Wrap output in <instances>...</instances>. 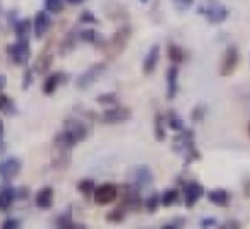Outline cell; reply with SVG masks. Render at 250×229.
Wrapping results in <instances>:
<instances>
[{"label":"cell","instance_id":"1","mask_svg":"<svg viewBox=\"0 0 250 229\" xmlns=\"http://www.w3.org/2000/svg\"><path fill=\"white\" fill-rule=\"evenodd\" d=\"M171 147L177 154H180L184 157V164L188 166V164L195 163V161L202 159V154L199 153V149L195 147V134L192 129H184L178 132V135L173 137V142H171Z\"/></svg>","mask_w":250,"mask_h":229},{"label":"cell","instance_id":"2","mask_svg":"<svg viewBox=\"0 0 250 229\" xmlns=\"http://www.w3.org/2000/svg\"><path fill=\"white\" fill-rule=\"evenodd\" d=\"M74 144L70 142V139L65 135V132H59L55 137H53V142H52V166L53 170L57 171H65L67 168L70 166L72 163V149H74Z\"/></svg>","mask_w":250,"mask_h":229},{"label":"cell","instance_id":"3","mask_svg":"<svg viewBox=\"0 0 250 229\" xmlns=\"http://www.w3.org/2000/svg\"><path fill=\"white\" fill-rule=\"evenodd\" d=\"M117 200L120 202L118 207H122L125 212H139L143 209V197L141 190H137L134 185H122L118 188Z\"/></svg>","mask_w":250,"mask_h":229},{"label":"cell","instance_id":"4","mask_svg":"<svg viewBox=\"0 0 250 229\" xmlns=\"http://www.w3.org/2000/svg\"><path fill=\"white\" fill-rule=\"evenodd\" d=\"M91 125L87 123V120H83V118H77V116H70L63 122V132L65 135L70 139V142L74 146H77L79 142H83L91 132Z\"/></svg>","mask_w":250,"mask_h":229},{"label":"cell","instance_id":"5","mask_svg":"<svg viewBox=\"0 0 250 229\" xmlns=\"http://www.w3.org/2000/svg\"><path fill=\"white\" fill-rule=\"evenodd\" d=\"M130 35H132V29H130V26L124 24V26H120V28L117 29V33H115L113 38H111L110 41L103 43L101 46H103V50L106 52L108 57H118L125 50L127 43H129Z\"/></svg>","mask_w":250,"mask_h":229},{"label":"cell","instance_id":"6","mask_svg":"<svg viewBox=\"0 0 250 229\" xmlns=\"http://www.w3.org/2000/svg\"><path fill=\"white\" fill-rule=\"evenodd\" d=\"M197 14L204 16L209 24H221L228 19V9L216 0H211L208 4L197 7Z\"/></svg>","mask_w":250,"mask_h":229},{"label":"cell","instance_id":"7","mask_svg":"<svg viewBox=\"0 0 250 229\" xmlns=\"http://www.w3.org/2000/svg\"><path fill=\"white\" fill-rule=\"evenodd\" d=\"M7 57L14 65H28L29 58H31V48H29V41H19L7 45Z\"/></svg>","mask_w":250,"mask_h":229},{"label":"cell","instance_id":"8","mask_svg":"<svg viewBox=\"0 0 250 229\" xmlns=\"http://www.w3.org/2000/svg\"><path fill=\"white\" fill-rule=\"evenodd\" d=\"M104 70H106V63H104V62L94 63V65H91L89 69L84 70V72L81 74V76L76 79L77 89L84 91V89H87V87L93 86V84H96L98 80L101 79V76L104 74Z\"/></svg>","mask_w":250,"mask_h":229},{"label":"cell","instance_id":"9","mask_svg":"<svg viewBox=\"0 0 250 229\" xmlns=\"http://www.w3.org/2000/svg\"><path fill=\"white\" fill-rule=\"evenodd\" d=\"M130 118H132V111H130L129 108L120 106V104H115V106L108 108L106 111H103V113L98 116V120H100L101 123H108V125L124 123Z\"/></svg>","mask_w":250,"mask_h":229},{"label":"cell","instance_id":"10","mask_svg":"<svg viewBox=\"0 0 250 229\" xmlns=\"http://www.w3.org/2000/svg\"><path fill=\"white\" fill-rule=\"evenodd\" d=\"M240 62V52L235 45H229L228 48L225 50L223 53V58H221V65H219V76L223 77H229L235 69L238 67Z\"/></svg>","mask_w":250,"mask_h":229},{"label":"cell","instance_id":"11","mask_svg":"<svg viewBox=\"0 0 250 229\" xmlns=\"http://www.w3.org/2000/svg\"><path fill=\"white\" fill-rule=\"evenodd\" d=\"M182 185V195H184L185 207L192 209L204 195V187L199 181H184Z\"/></svg>","mask_w":250,"mask_h":229},{"label":"cell","instance_id":"12","mask_svg":"<svg viewBox=\"0 0 250 229\" xmlns=\"http://www.w3.org/2000/svg\"><path fill=\"white\" fill-rule=\"evenodd\" d=\"M21 168H22L21 159H18L14 156L5 157L4 161H0V180L4 181V183H11L12 180H16L19 176Z\"/></svg>","mask_w":250,"mask_h":229},{"label":"cell","instance_id":"13","mask_svg":"<svg viewBox=\"0 0 250 229\" xmlns=\"http://www.w3.org/2000/svg\"><path fill=\"white\" fill-rule=\"evenodd\" d=\"M118 197V187H115L113 183H103L101 187L94 188V193H93V200L96 205H110L117 200Z\"/></svg>","mask_w":250,"mask_h":229},{"label":"cell","instance_id":"14","mask_svg":"<svg viewBox=\"0 0 250 229\" xmlns=\"http://www.w3.org/2000/svg\"><path fill=\"white\" fill-rule=\"evenodd\" d=\"M132 180H134V187H136L137 190H146V188H149L154 181L153 170H151L147 164L136 166L132 171Z\"/></svg>","mask_w":250,"mask_h":229},{"label":"cell","instance_id":"15","mask_svg":"<svg viewBox=\"0 0 250 229\" xmlns=\"http://www.w3.org/2000/svg\"><path fill=\"white\" fill-rule=\"evenodd\" d=\"M50 26H52V19H50V12L46 11H38L33 19V33H35V38L42 39L43 36L48 33Z\"/></svg>","mask_w":250,"mask_h":229},{"label":"cell","instance_id":"16","mask_svg":"<svg viewBox=\"0 0 250 229\" xmlns=\"http://www.w3.org/2000/svg\"><path fill=\"white\" fill-rule=\"evenodd\" d=\"M67 80H69V76H67L65 72L50 74V76H46L45 82H43V94H46V96H52V94L57 93V89H59L60 86L67 84Z\"/></svg>","mask_w":250,"mask_h":229},{"label":"cell","instance_id":"17","mask_svg":"<svg viewBox=\"0 0 250 229\" xmlns=\"http://www.w3.org/2000/svg\"><path fill=\"white\" fill-rule=\"evenodd\" d=\"M178 94V67L171 65L167 70V99H175Z\"/></svg>","mask_w":250,"mask_h":229},{"label":"cell","instance_id":"18","mask_svg":"<svg viewBox=\"0 0 250 229\" xmlns=\"http://www.w3.org/2000/svg\"><path fill=\"white\" fill-rule=\"evenodd\" d=\"M12 29H14L16 39H19V41H29L33 33V21L31 19H18L16 24L12 26Z\"/></svg>","mask_w":250,"mask_h":229},{"label":"cell","instance_id":"19","mask_svg":"<svg viewBox=\"0 0 250 229\" xmlns=\"http://www.w3.org/2000/svg\"><path fill=\"white\" fill-rule=\"evenodd\" d=\"M160 46L158 45H153L147 52L146 58L143 60V72L146 76H151V74L156 70V65H158V60H160Z\"/></svg>","mask_w":250,"mask_h":229},{"label":"cell","instance_id":"20","mask_svg":"<svg viewBox=\"0 0 250 229\" xmlns=\"http://www.w3.org/2000/svg\"><path fill=\"white\" fill-rule=\"evenodd\" d=\"M18 195H16V188L11 185H4L0 188V212H7L16 202Z\"/></svg>","mask_w":250,"mask_h":229},{"label":"cell","instance_id":"21","mask_svg":"<svg viewBox=\"0 0 250 229\" xmlns=\"http://www.w3.org/2000/svg\"><path fill=\"white\" fill-rule=\"evenodd\" d=\"M53 198H55V191L52 187H43L42 190L36 193L35 204L40 209H50L53 205Z\"/></svg>","mask_w":250,"mask_h":229},{"label":"cell","instance_id":"22","mask_svg":"<svg viewBox=\"0 0 250 229\" xmlns=\"http://www.w3.org/2000/svg\"><path fill=\"white\" fill-rule=\"evenodd\" d=\"M53 63V55L50 53V50H43L42 53H40L38 60L35 62V67H33V72H38V74H46L50 70V67H52Z\"/></svg>","mask_w":250,"mask_h":229},{"label":"cell","instance_id":"23","mask_svg":"<svg viewBox=\"0 0 250 229\" xmlns=\"http://www.w3.org/2000/svg\"><path fill=\"white\" fill-rule=\"evenodd\" d=\"M55 226L60 229H77V228H86L84 224H77V222H74L72 219V210L70 209H67L65 212H62V214L59 215V217L55 219Z\"/></svg>","mask_w":250,"mask_h":229},{"label":"cell","instance_id":"24","mask_svg":"<svg viewBox=\"0 0 250 229\" xmlns=\"http://www.w3.org/2000/svg\"><path fill=\"white\" fill-rule=\"evenodd\" d=\"M77 39H79V31H74V29H70V31L65 35V38L62 39L60 46H59L60 55H67V53L72 52V50L76 48V41H77Z\"/></svg>","mask_w":250,"mask_h":229},{"label":"cell","instance_id":"25","mask_svg":"<svg viewBox=\"0 0 250 229\" xmlns=\"http://www.w3.org/2000/svg\"><path fill=\"white\" fill-rule=\"evenodd\" d=\"M208 200L211 204L218 205V207H228L229 204V193L223 188H218V190H211L208 193Z\"/></svg>","mask_w":250,"mask_h":229},{"label":"cell","instance_id":"26","mask_svg":"<svg viewBox=\"0 0 250 229\" xmlns=\"http://www.w3.org/2000/svg\"><path fill=\"white\" fill-rule=\"evenodd\" d=\"M79 39L83 43H89V45H103V38L94 29H83V31H79Z\"/></svg>","mask_w":250,"mask_h":229},{"label":"cell","instance_id":"27","mask_svg":"<svg viewBox=\"0 0 250 229\" xmlns=\"http://www.w3.org/2000/svg\"><path fill=\"white\" fill-rule=\"evenodd\" d=\"M154 137L158 142H163L167 139V127H165V116L161 113L154 114Z\"/></svg>","mask_w":250,"mask_h":229},{"label":"cell","instance_id":"28","mask_svg":"<svg viewBox=\"0 0 250 229\" xmlns=\"http://www.w3.org/2000/svg\"><path fill=\"white\" fill-rule=\"evenodd\" d=\"M94 188H96V185H94V180H91V178H84V180H81L77 183V191L84 198H93Z\"/></svg>","mask_w":250,"mask_h":229},{"label":"cell","instance_id":"29","mask_svg":"<svg viewBox=\"0 0 250 229\" xmlns=\"http://www.w3.org/2000/svg\"><path fill=\"white\" fill-rule=\"evenodd\" d=\"M167 125L168 129L175 130V132H180V130H184V120L180 118V114L177 113L175 110H170L167 114Z\"/></svg>","mask_w":250,"mask_h":229},{"label":"cell","instance_id":"30","mask_svg":"<svg viewBox=\"0 0 250 229\" xmlns=\"http://www.w3.org/2000/svg\"><path fill=\"white\" fill-rule=\"evenodd\" d=\"M167 53H168V58H170L175 65H178V63L184 62V50H182V46L175 45V43H170V45H168Z\"/></svg>","mask_w":250,"mask_h":229},{"label":"cell","instance_id":"31","mask_svg":"<svg viewBox=\"0 0 250 229\" xmlns=\"http://www.w3.org/2000/svg\"><path fill=\"white\" fill-rule=\"evenodd\" d=\"M0 111L5 114H16L18 113V108H16V103L5 94H0Z\"/></svg>","mask_w":250,"mask_h":229},{"label":"cell","instance_id":"32","mask_svg":"<svg viewBox=\"0 0 250 229\" xmlns=\"http://www.w3.org/2000/svg\"><path fill=\"white\" fill-rule=\"evenodd\" d=\"M178 197H180V193H178V190H175V188L163 191V193H161V205H163V207H171V205L178 202Z\"/></svg>","mask_w":250,"mask_h":229},{"label":"cell","instance_id":"33","mask_svg":"<svg viewBox=\"0 0 250 229\" xmlns=\"http://www.w3.org/2000/svg\"><path fill=\"white\" fill-rule=\"evenodd\" d=\"M160 205H161V195L160 193H151L149 197L144 200V207H146V210L149 212V214L156 212Z\"/></svg>","mask_w":250,"mask_h":229},{"label":"cell","instance_id":"34","mask_svg":"<svg viewBox=\"0 0 250 229\" xmlns=\"http://www.w3.org/2000/svg\"><path fill=\"white\" fill-rule=\"evenodd\" d=\"M125 215H127V212H125L122 207H117V209H113V210L108 212L106 221L111 222V224H120V222L125 221Z\"/></svg>","mask_w":250,"mask_h":229},{"label":"cell","instance_id":"35","mask_svg":"<svg viewBox=\"0 0 250 229\" xmlns=\"http://www.w3.org/2000/svg\"><path fill=\"white\" fill-rule=\"evenodd\" d=\"M45 11L50 14H60L63 11V0H45Z\"/></svg>","mask_w":250,"mask_h":229},{"label":"cell","instance_id":"36","mask_svg":"<svg viewBox=\"0 0 250 229\" xmlns=\"http://www.w3.org/2000/svg\"><path fill=\"white\" fill-rule=\"evenodd\" d=\"M96 101L100 104H104V106H115V104H118V96L115 93L100 94V96L96 97Z\"/></svg>","mask_w":250,"mask_h":229},{"label":"cell","instance_id":"37","mask_svg":"<svg viewBox=\"0 0 250 229\" xmlns=\"http://www.w3.org/2000/svg\"><path fill=\"white\" fill-rule=\"evenodd\" d=\"M206 111H208V108L204 106V104H197V106L192 110V122H202L204 120V116H206Z\"/></svg>","mask_w":250,"mask_h":229},{"label":"cell","instance_id":"38","mask_svg":"<svg viewBox=\"0 0 250 229\" xmlns=\"http://www.w3.org/2000/svg\"><path fill=\"white\" fill-rule=\"evenodd\" d=\"M79 22L81 24H98L100 21H98V18L91 11H83L79 16Z\"/></svg>","mask_w":250,"mask_h":229},{"label":"cell","instance_id":"39","mask_svg":"<svg viewBox=\"0 0 250 229\" xmlns=\"http://www.w3.org/2000/svg\"><path fill=\"white\" fill-rule=\"evenodd\" d=\"M185 222H187V221H185L184 217H177V219H173V221L163 224L161 228H163V229H182V228H185Z\"/></svg>","mask_w":250,"mask_h":229},{"label":"cell","instance_id":"40","mask_svg":"<svg viewBox=\"0 0 250 229\" xmlns=\"http://www.w3.org/2000/svg\"><path fill=\"white\" fill-rule=\"evenodd\" d=\"M173 4H175V7H177V11L185 12L194 5V0H173Z\"/></svg>","mask_w":250,"mask_h":229},{"label":"cell","instance_id":"41","mask_svg":"<svg viewBox=\"0 0 250 229\" xmlns=\"http://www.w3.org/2000/svg\"><path fill=\"white\" fill-rule=\"evenodd\" d=\"M33 84V69H26L24 76H22V89L28 91Z\"/></svg>","mask_w":250,"mask_h":229},{"label":"cell","instance_id":"42","mask_svg":"<svg viewBox=\"0 0 250 229\" xmlns=\"http://www.w3.org/2000/svg\"><path fill=\"white\" fill-rule=\"evenodd\" d=\"M219 222L216 217H204L201 219V228L202 229H211V228H218Z\"/></svg>","mask_w":250,"mask_h":229},{"label":"cell","instance_id":"43","mask_svg":"<svg viewBox=\"0 0 250 229\" xmlns=\"http://www.w3.org/2000/svg\"><path fill=\"white\" fill-rule=\"evenodd\" d=\"M19 228H21V221L14 217L5 219L4 224H2V229H19Z\"/></svg>","mask_w":250,"mask_h":229},{"label":"cell","instance_id":"44","mask_svg":"<svg viewBox=\"0 0 250 229\" xmlns=\"http://www.w3.org/2000/svg\"><path fill=\"white\" fill-rule=\"evenodd\" d=\"M221 228L223 229H240V228H242V224H240L238 221H226Z\"/></svg>","mask_w":250,"mask_h":229},{"label":"cell","instance_id":"45","mask_svg":"<svg viewBox=\"0 0 250 229\" xmlns=\"http://www.w3.org/2000/svg\"><path fill=\"white\" fill-rule=\"evenodd\" d=\"M16 195H18V198H21V200H26L29 195V188L26 187H21L19 190H16Z\"/></svg>","mask_w":250,"mask_h":229},{"label":"cell","instance_id":"46","mask_svg":"<svg viewBox=\"0 0 250 229\" xmlns=\"http://www.w3.org/2000/svg\"><path fill=\"white\" fill-rule=\"evenodd\" d=\"M4 134H5V130H4V122H2V118H0V153L4 151Z\"/></svg>","mask_w":250,"mask_h":229},{"label":"cell","instance_id":"47","mask_svg":"<svg viewBox=\"0 0 250 229\" xmlns=\"http://www.w3.org/2000/svg\"><path fill=\"white\" fill-rule=\"evenodd\" d=\"M86 0H67V4L69 5H81V4H84Z\"/></svg>","mask_w":250,"mask_h":229},{"label":"cell","instance_id":"48","mask_svg":"<svg viewBox=\"0 0 250 229\" xmlns=\"http://www.w3.org/2000/svg\"><path fill=\"white\" fill-rule=\"evenodd\" d=\"M5 84H7V79H5V76H2V74H0V91L4 89Z\"/></svg>","mask_w":250,"mask_h":229},{"label":"cell","instance_id":"49","mask_svg":"<svg viewBox=\"0 0 250 229\" xmlns=\"http://www.w3.org/2000/svg\"><path fill=\"white\" fill-rule=\"evenodd\" d=\"M243 193H245V197L250 200V183H247V185H245V188H243Z\"/></svg>","mask_w":250,"mask_h":229},{"label":"cell","instance_id":"50","mask_svg":"<svg viewBox=\"0 0 250 229\" xmlns=\"http://www.w3.org/2000/svg\"><path fill=\"white\" fill-rule=\"evenodd\" d=\"M249 135H250V122H249Z\"/></svg>","mask_w":250,"mask_h":229},{"label":"cell","instance_id":"51","mask_svg":"<svg viewBox=\"0 0 250 229\" xmlns=\"http://www.w3.org/2000/svg\"><path fill=\"white\" fill-rule=\"evenodd\" d=\"M141 2H144V4H146V2H147V0H141Z\"/></svg>","mask_w":250,"mask_h":229}]
</instances>
